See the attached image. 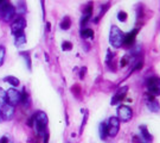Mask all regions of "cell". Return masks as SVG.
<instances>
[{"mask_svg": "<svg viewBox=\"0 0 160 143\" xmlns=\"http://www.w3.org/2000/svg\"><path fill=\"white\" fill-rule=\"evenodd\" d=\"M34 122H33V127L36 128V131L39 136H44V142L48 143L49 140V134L46 131V125H48V116L45 112L43 111H38L33 115Z\"/></svg>", "mask_w": 160, "mask_h": 143, "instance_id": "obj_1", "label": "cell"}, {"mask_svg": "<svg viewBox=\"0 0 160 143\" xmlns=\"http://www.w3.org/2000/svg\"><path fill=\"white\" fill-rule=\"evenodd\" d=\"M123 39H125V35L123 32L117 27V26H112L110 29V35H109V42L114 48H121L123 44Z\"/></svg>", "mask_w": 160, "mask_h": 143, "instance_id": "obj_2", "label": "cell"}, {"mask_svg": "<svg viewBox=\"0 0 160 143\" xmlns=\"http://www.w3.org/2000/svg\"><path fill=\"white\" fill-rule=\"evenodd\" d=\"M81 36L83 38H92L94 37V31L91 29H85V30H82L81 31Z\"/></svg>", "mask_w": 160, "mask_h": 143, "instance_id": "obj_19", "label": "cell"}, {"mask_svg": "<svg viewBox=\"0 0 160 143\" xmlns=\"http://www.w3.org/2000/svg\"><path fill=\"white\" fill-rule=\"evenodd\" d=\"M26 27V20L24 18H18L15 21H13V24L11 25V31L14 36L24 33V29Z\"/></svg>", "mask_w": 160, "mask_h": 143, "instance_id": "obj_8", "label": "cell"}, {"mask_svg": "<svg viewBox=\"0 0 160 143\" xmlns=\"http://www.w3.org/2000/svg\"><path fill=\"white\" fill-rule=\"evenodd\" d=\"M0 113H1V117L4 121H10L13 118L14 116V106L10 105V104H5L1 106V110H0Z\"/></svg>", "mask_w": 160, "mask_h": 143, "instance_id": "obj_9", "label": "cell"}, {"mask_svg": "<svg viewBox=\"0 0 160 143\" xmlns=\"http://www.w3.org/2000/svg\"><path fill=\"white\" fill-rule=\"evenodd\" d=\"M25 43H26V37H25L24 33H20V35L15 36V45L17 47H23Z\"/></svg>", "mask_w": 160, "mask_h": 143, "instance_id": "obj_16", "label": "cell"}, {"mask_svg": "<svg viewBox=\"0 0 160 143\" xmlns=\"http://www.w3.org/2000/svg\"><path fill=\"white\" fill-rule=\"evenodd\" d=\"M138 29H134L133 31H131L129 33H127V35H125V39H123V44L125 45H127V47H129V45H132L133 43H134V41H135V37H137V33H138Z\"/></svg>", "mask_w": 160, "mask_h": 143, "instance_id": "obj_12", "label": "cell"}, {"mask_svg": "<svg viewBox=\"0 0 160 143\" xmlns=\"http://www.w3.org/2000/svg\"><path fill=\"white\" fill-rule=\"evenodd\" d=\"M117 19L120 20V21H125L126 19H127V13L126 12H119V14H117Z\"/></svg>", "mask_w": 160, "mask_h": 143, "instance_id": "obj_25", "label": "cell"}, {"mask_svg": "<svg viewBox=\"0 0 160 143\" xmlns=\"http://www.w3.org/2000/svg\"><path fill=\"white\" fill-rule=\"evenodd\" d=\"M62 49L65 51V50H71L73 49V44L70 43V42H64L63 44H62Z\"/></svg>", "mask_w": 160, "mask_h": 143, "instance_id": "obj_26", "label": "cell"}, {"mask_svg": "<svg viewBox=\"0 0 160 143\" xmlns=\"http://www.w3.org/2000/svg\"><path fill=\"white\" fill-rule=\"evenodd\" d=\"M127 90H128V87H127V86H125V87L120 88V90H119V91L115 93V96L113 97V99H112L110 104H112V105H117L120 102H122V100L125 99V97H126Z\"/></svg>", "mask_w": 160, "mask_h": 143, "instance_id": "obj_11", "label": "cell"}, {"mask_svg": "<svg viewBox=\"0 0 160 143\" xmlns=\"http://www.w3.org/2000/svg\"><path fill=\"white\" fill-rule=\"evenodd\" d=\"M6 103H7V100H6V92L0 87V107L2 105H5Z\"/></svg>", "mask_w": 160, "mask_h": 143, "instance_id": "obj_21", "label": "cell"}, {"mask_svg": "<svg viewBox=\"0 0 160 143\" xmlns=\"http://www.w3.org/2000/svg\"><path fill=\"white\" fill-rule=\"evenodd\" d=\"M59 26H61L62 30H68V29H70V26H71V20H70V18H69V17H64Z\"/></svg>", "mask_w": 160, "mask_h": 143, "instance_id": "obj_17", "label": "cell"}, {"mask_svg": "<svg viewBox=\"0 0 160 143\" xmlns=\"http://www.w3.org/2000/svg\"><path fill=\"white\" fill-rule=\"evenodd\" d=\"M46 29H48V31L50 30V23H46Z\"/></svg>", "mask_w": 160, "mask_h": 143, "instance_id": "obj_30", "label": "cell"}, {"mask_svg": "<svg viewBox=\"0 0 160 143\" xmlns=\"http://www.w3.org/2000/svg\"><path fill=\"white\" fill-rule=\"evenodd\" d=\"M21 103L25 105V106H27L29 104H30V100H29V96H27V93H26V91L24 90V92L21 93Z\"/></svg>", "mask_w": 160, "mask_h": 143, "instance_id": "obj_22", "label": "cell"}, {"mask_svg": "<svg viewBox=\"0 0 160 143\" xmlns=\"http://www.w3.org/2000/svg\"><path fill=\"white\" fill-rule=\"evenodd\" d=\"M0 143H8V139H7L6 136L1 137V139H0Z\"/></svg>", "mask_w": 160, "mask_h": 143, "instance_id": "obj_29", "label": "cell"}, {"mask_svg": "<svg viewBox=\"0 0 160 143\" xmlns=\"http://www.w3.org/2000/svg\"><path fill=\"white\" fill-rule=\"evenodd\" d=\"M146 105L150 109V111H152V112H158L160 110L159 102L153 96H151L150 93L146 94Z\"/></svg>", "mask_w": 160, "mask_h": 143, "instance_id": "obj_10", "label": "cell"}, {"mask_svg": "<svg viewBox=\"0 0 160 143\" xmlns=\"http://www.w3.org/2000/svg\"><path fill=\"white\" fill-rule=\"evenodd\" d=\"M17 11L19 12V14H24L26 12V5H25V2H19L18 4V7H17Z\"/></svg>", "mask_w": 160, "mask_h": 143, "instance_id": "obj_23", "label": "cell"}, {"mask_svg": "<svg viewBox=\"0 0 160 143\" xmlns=\"http://www.w3.org/2000/svg\"><path fill=\"white\" fill-rule=\"evenodd\" d=\"M127 63H128V56L122 57V59H121V62H120V66H121V67H125V66H127Z\"/></svg>", "mask_w": 160, "mask_h": 143, "instance_id": "obj_27", "label": "cell"}, {"mask_svg": "<svg viewBox=\"0 0 160 143\" xmlns=\"http://www.w3.org/2000/svg\"><path fill=\"white\" fill-rule=\"evenodd\" d=\"M98 133H100V137L101 140H106L107 136H108V128H107V124L106 123H101L100 127H98Z\"/></svg>", "mask_w": 160, "mask_h": 143, "instance_id": "obj_15", "label": "cell"}, {"mask_svg": "<svg viewBox=\"0 0 160 143\" xmlns=\"http://www.w3.org/2000/svg\"><path fill=\"white\" fill-rule=\"evenodd\" d=\"M107 128H108V136L110 137H114L117 135L119 133V129H120V121L119 118L116 117H112L107 124Z\"/></svg>", "mask_w": 160, "mask_h": 143, "instance_id": "obj_7", "label": "cell"}, {"mask_svg": "<svg viewBox=\"0 0 160 143\" xmlns=\"http://www.w3.org/2000/svg\"><path fill=\"white\" fill-rule=\"evenodd\" d=\"M140 131H141V142L142 143H151L152 142V135L148 133L146 125L140 127Z\"/></svg>", "mask_w": 160, "mask_h": 143, "instance_id": "obj_13", "label": "cell"}, {"mask_svg": "<svg viewBox=\"0 0 160 143\" xmlns=\"http://www.w3.org/2000/svg\"><path fill=\"white\" fill-rule=\"evenodd\" d=\"M87 72V68L85 67H83L82 69H81V74H80V79H83L84 78V73Z\"/></svg>", "mask_w": 160, "mask_h": 143, "instance_id": "obj_28", "label": "cell"}, {"mask_svg": "<svg viewBox=\"0 0 160 143\" xmlns=\"http://www.w3.org/2000/svg\"><path fill=\"white\" fill-rule=\"evenodd\" d=\"M4 81L5 82H8V84H11L12 86H19V79H17V78H14V76H6L5 79H4Z\"/></svg>", "mask_w": 160, "mask_h": 143, "instance_id": "obj_18", "label": "cell"}, {"mask_svg": "<svg viewBox=\"0 0 160 143\" xmlns=\"http://www.w3.org/2000/svg\"><path fill=\"white\" fill-rule=\"evenodd\" d=\"M6 100H7V104L15 106L21 103V93L15 88H10L6 92Z\"/></svg>", "mask_w": 160, "mask_h": 143, "instance_id": "obj_4", "label": "cell"}, {"mask_svg": "<svg viewBox=\"0 0 160 143\" xmlns=\"http://www.w3.org/2000/svg\"><path fill=\"white\" fill-rule=\"evenodd\" d=\"M146 86H147V90H148V93L153 97H157L160 96V79L159 78H150L146 82Z\"/></svg>", "mask_w": 160, "mask_h": 143, "instance_id": "obj_5", "label": "cell"}, {"mask_svg": "<svg viewBox=\"0 0 160 143\" xmlns=\"http://www.w3.org/2000/svg\"><path fill=\"white\" fill-rule=\"evenodd\" d=\"M15 14V8L13 5H11V2L8 1H2L0 5V18L8 23L10 20H12V18Z\"/></svg>", "mask_w": 160, "mask_h": 143, "instance_id": "obj_3", "label": "cell"}, {"mask_svg": "<svg viewBox=\"0 0 160 143\" xmlns=\"http://www.w3.org/2000/svg\"><path fill=\"white\" fill-rule=\"evenodd\" d=\"M4 60H5V48L0 47V67L4 64Z\"/></svg>", "mask_w": 160, "mask_h": 143, "instance_id": "obj_24", "label": "cell"}, {"mask_svg": "<svg viewBox=\"0 0 160 143\" xmlns=\"http://www.w3.org/2000/svg\"><path fill=\"white\" fill-rule=\"evenodd\" d=\"M2 121V117H1V113H0V122Z\"/></svg>", "mask_w": 160, "mask_h": 143, "instance_id": "obj_31", "label": "cell"}, {"mask_svg": "<svg viewBox=\"0 0 160 143\" xmlns=\"http://www.w3.org/2000/svg\"><path fill=\"white\" fill-rule=\"evenodd\" d=\"M20 56L25 59V61H26V66H27V68L31 70V57H30V55H29L26 51H23V53H20Z\"/></svg>", "mask_w": 160, "mask_h": 143, "instance_id": "obj_20", "label": "cell"}, {"mask_svg": "<svg viewBox=\"0 0 160 143\" xmlns=\"http://www.w3.org/2000/svg\"><path fill=\"white\" fill-rule=\"evenodd\" d=\"M91 14H92V5L90 4V5L87 7V10H85V12H84V14H83V17H82V19H81V25H82V26H84V25L88 23V20L90 19Z\"/></svg>", "mask_w": 160, "mask_h": 143, "instance_id": "obj_14", "label": "cell"}, {"mask_svg": "<svg viewBox=\"0 0 160 143\" xmlns=\"http://www.w3.org/2000/svg\"><path fill=\"white\" fill-rule=\"evenodd\" d=\"M132 110L129 106H126V105H121L119 106L117 109V117H119V121L121 122H128L131 118H132Z\"/></svg>", "mask_w": 160, "mask_h": 143, "instance_id": "obj_6", "label": "cell"}]
</instances>
